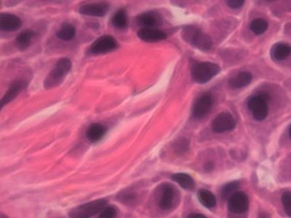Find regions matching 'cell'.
I'll return each mask as SVG.
<instances>
[{"instance_id": "603a6c76", "label": "cell", "mask_w": 291, "mask_h": 218, "mask_svg": "<svg viewBox=\"0 0 291 218\" xmlns=\"http://www.w3.org/2000/svg\"><path fill=\"white\" fill-rule=\"evenodd\" d=\"M76 29L71 24L65 23L56 32V37L63 41H70L75 38Z\"/></svg>"}, {"instance_id": "5bb4252c", "label": "cell", "mask_w": 291, "mask_h": 218, "mask_svg": "<svg viewBox=\"0 0 291 218\" xmlns=\"http://www.w3.org/2000/svg\"><path fill=\"white\" fill-rule=\"evenodd\" d=\"M21 20L17 15L11 13L0 14V29L3 32H15L21 27Z\"/></svg>"}, {"instance_id": "484cf974", "label": "cell", "mask_w": 291, "mask_h": 218, "mask_svg": "<svg viewBox=\"0 0 291 218\" xmlns=\"http://www.w3.org/2000/svg\"><path fill=\"white\" fill-rule=\"evenodd\" d=\"M189 140L186 138H180L174 144V150L178 154H184L189 150Z\"/></svg>"}, {"instance_id": "7402d4cb", "label": "cell", "mask_w": 291, "mask_h": 218, "mask_svg": "<svg viewBox=\"0 0 291 218\" xmlns=\"http://www.w3.org/2000/svg\"><path fill=\"white\" fill-rule=\"evenodd\" d=\"M172 179L178 183L185 190H192L194 188V181L192 177L186 173H176L172 176Z\"/></svg>"}, {"instance_id": "d4e9b609", "label": "cell", "mask_w": 291, "mask_h": 218, "mask_svg": "<svg viewBox=\"0 0 291 218\" xmlns=\"http://www.w3.org/2000/svg\"><path fill=\"white\" fill-rule=\"evenodd\" d=\"M239 186H240V183L237 181L230 182L226 184L221 190L222 198L225 200H228L235 192L237 191Z\"/></svg>"}, {"instance_id": "ba28073f", "label": "cell", "mask_w": 291, "mask_h": 218, "mask_svg": "<svg viewBox=\"0 0 291 218\" xmlns=\"http://www.w3.org/2000/svg\"><path fill=\"white\" fill-rule=\"evenodd\" d=\"M175 190L173 185L164 183L160 185L158 190V206L163 210H168L173 207L175 199Z\"/></svg>"}, {"instance_id": "7a4b0ae2", "label": "cell", "mask_w": 291, "mask_h": 218, "mask_svg": "<svg viewBox=\"0 0 291 218\" xmlns=\"http://www.w3.org/2000/svg\"><path fill=\"white\" fill-rule=\"evenodd\" d=\"M221 71L218 65L211 62L197 63L192 67V76L197 83L206 84Z\"/></svg>"}, {"instance_id": "e575fe53", "label": "cell", "mask_w": 291, "mask_h": 218, "mask_svg": "<svg viewBox=\"0 0 291 218\" xmlns=\"http://www.w3.org/2000/svg\"><path fill=\"white\" fill-rule=\"evenodd\" d=\"M289 135H290V138H291V125L290 127V129H289Z\"/></svg>"}, {"instance_id": "2e32d148", "label": "cell", "mask_w": 291, "mask_h": 218, "mask_svg": "<svg viewBox=\"0 0 291 218\" xmlns=\"http://www.w3.org/2000/svg\"><path fill=\"white\" fill-rule=\"evenodd\" d=\"M37 36L34 31L32 29H26L20 32L15 37V45L20 51H24L28 49L32 41Z\"/></svg>"}, {"instance_id": "4fadbf2b", "label": "cell", "mask_w": 291, "mask_h": 218, "mask_svg": "<svg viewBox=\"0 0 291 218\" xmlns=\"http://www.w3.org/2000/svg\"><path fill=\"white\" fill-rule=\"evenodd\" d=\"M136 22L143 29H154L161 24L162 18L156 12L149 11L138 15Z\"/></svg>"}, {"instance_id": "ffe728a7", "label": "cell", "mask_w": 291, "mask_h": 218, "mask_svg": "<svg viewBox=\"0 0 291 218\" xmlns=\"http://www.w3.org/2000/svg\"><path fill=\"white\" fill-rule=\"evenodd\" d=\"M111 24L119 30H126L128 28L129 18L126 10L120 9L113 15L111 20Z\"/></svg>"}, {"instance_id": "f546056e", "label": "cell", "mask_w": 291, "mask_h": 218, "mask_svg": "<svg viewBox=\"0 0 291 218\" xmlns=\"http://www.w3.org/2000/svg\"><path fill=\"white\" fill-rule=\"evenodd\" d=\"M227 5L232 9H238L244 4V0H230L227 2Z\"/></svg>"}, {"instance_id": "3957f363", "label": "cell", "mask_w": 291, "mask_h": 218, "mask_svg": "<svg viewBox=\"0 0 291 218\" xmlns=\"http://www.w3.org/2000/svg\"><path fill=\"white\" fill-rule=\"evenodd\" d=\"M183 37L187 42L201 51H209L213 46L211 37L195 27H188L184 29Z\"/></svg>"}, {"instance_id": "cb8c5ba5", "label": "cell", "mask_w": 291, "mask_h": 218, "mask_svg": "<svg viewBox=\"0 0 291 218\" xmlns=\"http://www.w3.org/2000/svg\"><path fill=\"white\" fill-rule=\"evenodd\" d=\"M250 28L255 34L260 35L267 30L268 23L266 20L262 19V18H256L251 22Z\"/></svg>"}, {"instance_id": "e0dca14e", "label": "cell", "mask_w": 291, "mask_h": 218, "mask_svg": "<svg viewBox=\"0 0 291 218\" xmlns=\"http://www.w3.org/2000/svg\"><path fill=\"white\" fill-rule=\"evenodd\" d=\"M107 129L102 124L94 123L86 130V138L92 142H99L105 136Z\"/></svg>"}, {"instance_id": "ac0fdd59", "label": "cell", "mask_w": 291, "mask_h": 218, "mask_svg": "<svg viewBox=\"0 0 291 218\" xmlns=\"http://www.w3.org/2000/svg\"><path fill=\"white\" fill-rule=\"evenodd\" d=\"M252 80L253 76L251 72L242 71L229 81V86L234 90H238L249 85Z\"/></svg>"}, {"instance_id": "d6a6232c", "label": "cell", "mask_w": 291, "mask_h": 218, "mask_svg": "<svg viewBox=\"0 0 291 218\" xmlns=\"http://www.w3.org/2000/svg\"><path fill=\"white\" fill-rule=\"evenodd\" d=\"M259 218H268V216L265 213L260 214Z\"/></svg>"}, {"instance_id": "8fae6325", "label": "cell", "mask_w": 291, "mask_h": 218, "mask_svg": "<svg viewBox=\"0 0 291 218\" xmlns=\"http://www.w3.org/2000/svg\"><path fill=\"white\" fill-rule=\"evenodd\" d=\"M27 87H28V82H27V81L23 80H15L10 85L8 91L5 92L4 96H3V99L0 101L1 109H3L5 105L14 101L25 89H27Z\"/></svg>"}, {"instance_id": "9c48e42d", "label": "cell", "mask_w": 291, "mask_h": 218, "mask_svg": "<svg viewBox=\"0 0 291 218\" xmlns=\"http://www.w3.org/2000/svg\"><path fill=\"white\" fill-rule=\"evenodd\" d=\"M213 98L209 94L199 96L192 106V112L195 119H203L211 111L213 107Z\"/></svg>"}, {"instance_id": "52a82bcc", "label": "cell", "mask_w": 291, "mask_h": 218, "mask_svg": "<svg viewBox=\"0 0 291 218\" xmlns=\"http://www.w3.org/2000/svg\"><path fill=\"white\" fill-rule=\"evenodd\" d=\"M236 127L235 118L230 113L222 112L217 115L212 123V129L217 133H227L233 130Z\"/></svg>"}, {"instance_id": "6da1fadb", "label": "cell", "mask_w": 291, "mask_h": 218, "mask_svg": "<svg viewBox=\"0 0 291 218\" xmlns=\"http://www.w3.org/2000/svg\"><path fill=\"white\" fill-rule=\"evenodd\" d=\"M72 68V63L67 58H61L56 62L51 71L44 78L43 86L46 90L61 85Z\"/></svg>"}, {"instance_id": "30bf717a", "label": "cell", "mask_w": 291, "mask_h": 218, "mask_svg": "<svg viewBox=\"0 0 291 218\" xmlns=\"http://www.w3.org/2000/svg\"><path fill=\"white\" fill-rule=\"evenodd\" d=\"M228 208L235 214H242L249 208V199L242 191H237L228 199Z\"/></svg>"}, {"instance_id": "9a60e30c", "label": "cell", "mask_w": 291, "mask_h": 218, "mask_svg": "<svg viewBox=\"0 0 291 218\" xmlns=\"http://www.w3.org/2000/svg\"><path fill=\"white\" fill-rule=\"evenodd\" d=\"M139 39L146 42H158L165 40L168 37L165 32L156 29H141L138 31Z\"/></svg>"}, {"instance_id": "5b68a950", "label": "cell", "mask_w": 291, "mask_h": 218, "mask_svg": "<svg viewBox=\"0 0 291 218\" xmlns=\"http://www.w3.org/2000/svg\"><path fill=\"white\" fill-rule=\"evenodd\" d=\"M268 101L270 96L265 93L254 96L249 100L248 106L250 111L252 112L255 119L261 122L267 117Z\"/></svg>"}, {"instance_id": "4316f807", "label": "cell", "mask_w": 291, "mask_h": 218, "mask_svg": "<svg viewBox=\"0 0 291 218\" xmlns=\"http://www.w3.org/2000/svg\"><path fill=\"white\" fill-rule=\"evenodd\" d=\"M118 213V209L115 206H106L100 213L99 218H116Z\"/></svg>"}, {"instance_id": "277c9868", "label": "cell", "mask_w": 291, "mask_h": 218, "mask_svg": "<svg viewBox=\"0 0 291 218\" xmlns=\"http://www.w3.org/2000/svg\"><path fill=\"white\" fill-rule=\"evenodd\" d=\"M107 204L105 199H97L76 207L70 212L71 218H91L103 210Z\"/></svg>"}, {"instance_id": "83f0119b", "label": "cell", "mask_w": 291, "mask_h": 218, "mask_svg": "<svg viewBox=\"0 0 291 218\" xmlns=\"http://www.w3.org/2000/svg\"><path fill=\"white\" fill-rule=\"evenodd\" d=\"M282 202L285 212L291 217V192H285L282 195Z\"/></svg>"}, {"instance_id": "8992f818", "label": "cell", "mask_w": 291, "mask_h": 218, "mask_svg": "<svg viewBox=\"0 0 291 218\" xmlns=\"http://www.w3.org/2000/svg\"><path fill=\"white\" fill-rule=\"evenodd\" d=\"M119 47V43L111 35H103L92 43L88 49V53L94 56H100L113 52Z\"/></svg>"}, {"instance_id": "836d02e7", "label": "cell", "mask_w": 291, "mask_h": 218, "mask_svg": "<svg viewBox=\"0 0 291 218\" xmlns=\"http://www.w3.org/2000/svg\"><path fill=\"white\" fill-rule=\"evenodd\" d=\"M0 218H9V217H8V216L5 215V214L1 213V214H0Z\"/></svg>"}, {"instance_id": "d6986e66", "label": "cell", "mask_w": 291, "mask_h": 218, "mask_svg": "<svg viewBox=\"0 0 291 218\" xmlns=\"http://www.w3.org/2000/svg\"><path fill=\"white\" fill-rule=\"evenodd\" d=\"M291 54V46L287 43L279 42L272 48L271 55L273 59L282 61L288 58Z\"/></svg>"}, {"instance_id": "4dcf8cb0", "label": "cell", "mask_w": 291, "mask_h": 218, "mask_svg": "<svg viewBox=\"0 0 291 218\" xmlns=\"http://www.w3.org/2000/svg\"><path fill=\"white\" fill-rule=\"evenodd\" d=\"M187 218H206V217L202 214L191 213L189 214Z\"/></svg>"}, {"instance_id": "44dd1931", "label": "cell", "mask_w": 291, "mask_h": 218, "mask_svg": "<svg viewBox=\"0 0 291 218\" xmlns=\"http://www.w3.org/2000/svg\"><path fill=\"white\" fill-rule=\"evenodd\" d=\"M198 199L199 202L206 208H214L216 205V199L213 193L207 189H201L198 191Z\"/></svg>"}, {"instance_id": "f1b7e54d", "label": "cell", "mask_w": 291, "mask_h": 218, "mask_svg": "<svg viewBox=\"0 0 291 218\" xmlns=\"http://www.w3.org/2000/svg\"><path fill=\"white\" fill-rule=\"evenodd\" d=\"M119 197H120L119 198L120 200L124 203L130 204V202L135 200L136 195L131 192L128 191V190H125V191L122 192L121 195L119 196Z\"/></svg>"}, {"instance_id": "1f68e13d", "label": "cell", "mask_w": 291, "mask_h": 218, "mask_svg": "<svg viewBox=\"0 0 291 218\" xmlns=\"http://www.w3.org/2000/svg\"><path fill=\"white\" fill-rule=\"evenodd\" d=\"M213 164L212 162H208L206 165H205V169H206L207 172H211L212 169H213Z\"/></svg>"}, {"instance_id": "7c38bea8", "label": "cell", "mask_w": 291, "mask_h": 218, "mask_svg": "<svg viewBox=\"0 0 291 218\" xmlns=\"http://www.w3.org/2000/svg\"><path fill=\"white\" fill-rule=\"evenodd\" d=\"M109 10V5L108 3H91L82 5L79 9L81 15H88V16L103 17L106 15Z\"/></svg>"}]
</instances>
